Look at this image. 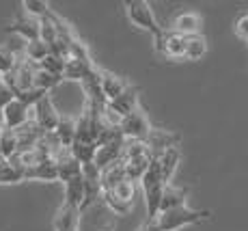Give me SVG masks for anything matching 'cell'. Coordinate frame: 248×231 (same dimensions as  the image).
<instances>
[{
  "label": "cell",
  "instance_id": "cell-18",
  "mask_svg": "<svg viewBox=\"0 0 248 231\" xmlns=\"http://www.w3.org/2000/svg\"><path fill=\"white\" fill-rule=\"evenodd\" d=\"M20 151L16 130H2L0 132V160H13Z\"/></svg>",
  "mask_w": 248,
  "mask_h": 231
},
{
  "label": "cell",
  "instance_id": "cell-25",
  "mask_svg": "<svg viewBox=\"0 0 248 231\" xmlns=\"http://www.w3.org/2000/svg\"><path fill=\"white\" fill-rule=\"evenodd\" d=\"M102 199L106 201V205L110 208L114 214H119V216H123V214H127V212L132 210V203H125V201H121L119 197H114L112 192H102Z\"/></svg>",
  "mask_w": 248,
  "mask_h": 231
},
{
  "label": "cell",
  "instance_id": "cell-27",
  "mask_svg": "<svg viewBox=\"0 0 248 231\" xmlns=\"http://www.w3.org/2000/svg\"><path fill=\"white\" fill-rule=\"evenodd\" d=\"M235 33L242 39H248V13H244V16L235 22Z\"/></svg>",
  "mask_w": 248,
  "mask_h": 231
},
{
  "label": "cell",
  "instance_id": "cell-4",
  "mask_svg": "<svg viewBox=\"0 0 248 231\" xmlns=\"http://www.w3.org/2000/svg\"><path fill=\"white\" fill-rule=\"evenodd\" d=\"M32 117V108L24 104L20 98H11L2 106V123L4 130H20L24 128Z\"/></svg>",
  "mask_w": 248,
  "mask_h": 231
},
{
  "label": "cell",
  "instance_id": "cell-13",
  "mask_svg": "<svg viewBox=\"0 0 248 231\" xmlns=\"http://www.w3.org/2000/svg\"><path fill=\"white\" fill-rule=\"evenodd\" d=\"M80 227V210L63 203L56 210L54 216V231L59 229H78Z\"/></svg>",
  "mask_w": 248,
  "mask_h": 231
},
{
  "label": "cell",
  "instance_id": "cell-10",
  "mask_svg": "<svg viewBox=\"0 0 248 231\" xmlns=\"http://www.w3.org/2000/svg\"><path fill=\"white\" fill-rule=\"evenodd\" d=\"M145 143H147V147H149L151 156H158V153L166 151V149L177 147L179 136L173 134V132H166V130H154L151 128V132H149V136L145 138Z\"/></svg>",
  "mask_w": 248,
  "mask_h": 231
},
{
  "label": "cell",
  "instance_id": "cell-23",
  "mask_svg": "<svg viewBox=\"0 0 248 231\" xmlns=\"http://www.w3.org/2000/svg\"><path fill=\"white\" fill-rule=\"evenodd\" d=\"M22 7H24V11L28 13V17H32V20H44L52 11L50 4L44 2V0H24Z\"/></svg>",
  "mask_w": 248,
  "mask_h": 231
},
{
  "label": "cell",
  "instance_id": "cell-3",
  "mask_svg": "<svg viewBox=\"0 0 248 231\" xmlns=\"http://www.w3.org/2000/svg\"><path fill=\"white\" fill-rule=\"evenodd\" d=\"M119 132H121V136L127 138V141H145V138L149 136L151 123H149V119H147L142 106L121 119V123H119Z\"/></svg>",
  "mask_w": 248,
  "mask_h": 231
},
{
  "label": "cell",
  "instance_id": "cell-2",
  "mask_svg": "<svg viewBox=\"0 0 248 231\" xmlns=\"http://www.w3.org/2000/svg\"><path fill=\"white\" fill-rule=\"evenodd\" d=\"M123 7H125L127 20L134 24L136 28H140V31L149 33V35H154V37L164 31V28L160 26L158 17H155L149 2H145V0H127Z\"/></svg>",
  "mask_w": 248,
  "mask_h": 231
},
{
  "label": "cell",
  "instance_id": "cell-7",
  "mask_svg": "<svg viewBox=\"0 0 248 231\" xmlns=\"http://www.w3.org/2000/svg\"><path fill=\"white\" fill-rule=\"evenodd\" d=\"M173 33L181 37L201 35V16L194 11H181L173 20Z\"/></svg>",
  "mask_w": 248,
  "mask_h": 231
},
{
  "label": "cell",
  "instance_id": "cell-15",
  "mask_svg": "<svg viewBox=\"0 0 248 231\" xmlns=\"http://www.w3.org/2000/svg\"><path fill=\"white\" fill-rule=\"evenodd\" d=\"M186 197H188V188H175V186H164L162 192V203H160V212H169V210H177L186 205Z\"/></svg>",
  "mask_w": 248,
  "mask_h": 231
},
{
  "label": "cell",
  "instance_id": "cell-8",
  "mask_svg": "<svg viewBox=\"0 0 248 231\" xmlns=\"http://www.w3.org/2000/svg\"><path fill=\"white\" fill-rule=\"evenodd\" d=\"M154 158L158 160L162 182H164V186H169V182L173 180L175 171H177V166H179V162H181L179 147H170V149H166V151H162V153H158V156H154Z\"/></svg>",
  "mask_w": 248,
  "mask_h": 231
},
{
  "label": "cell",
  "instance_id": "cell-12",
  "mask_svg": "<svg viewBox=\"0 0 248 231\" xmlns=\"http://www.w3.org/2000/svg\"><path fill=\"white\" fill-rule=\"evenodd\" d=\"M24 180H41V182H59V173H56L54 158L41 160L39 165L24 171Z\"/></svg>",
  "mask_w": 248,
  "mask_h": 231
},
{
  "label": "cell",
  "instance_id": "cell-20",
  "mask_svg": "<svg viewBox=\"0 0 248 231\" xmlns=\"http://www.w3.org/2000/svg\"><path fill=\"white\" fill-rule=\"evenodd\" d=\"M47 54H50V48H47L41 39L26 41V46H24V61H28V63H32L37 67H39V63Z\"/></svg>",
  "mask_w": 248,
  "mask_h": 231
},
{
  "label": "cell",
  "instance_id": "cell-1",
  "mask_svg": "<svg viewBox=\"0 0 248 231\" xmlns=\"http://www.w3.org/2000/svg\"><path fill=\"white\" fill-rule=\"evenodd\" d=\"M209 216H212L209 210H192L188 205H184V208H177V210L160 212L158 218H155V225H158L160 231H177V229L201 223V220H207Z\"/></svg>",
  "mask_w": 248,
  "mask_h": 231
},
{
  "label": "cell",
  "instance_id": "cell-11",
  "mask_svg": "<svg viewBox=\"0 0 248 231\" xmlns=\"http://www.w3.org/2000/svg\"><path fill=\"white\" fill-rule=\"evenodd\" d=\"M112 106L114 110H117L119 115H121V119L125 117V115L134 113L136 108H140V95H138V86H132L127 84L125 89H123V93L119 95L117 99H112V102H108Z\"/></svg>",
  "mask_w": 248,
  "mask_h": 231
},
{
  "label": "cell",
  "instance_id": "cell-14",
  "mask_svg": "<svg viewBox=\"0 0 248 231\" xmlns=\"http://www.w3.org/2000/svg\"><path fill=\"white\" fill-rule=\"evenodd\" d=\"M65 201L63 203L71 205V208H78L82 212V203H84V182H82V173L74 180L65 182Z\"/></svg>",
  "mask_w": 248,
  "mask_h": 231
},
{
  "label": "cell",
  "instance_id": "cell-24",
  "mask_svg": "<svg viewBox=\"0 0 248 231\" xmlns=\"http://www.w3.org/2000/svg\"><path fill=\"white\" fill-rule=\"evenodd\" d=\"M114 197H119L121 201H125V203H132L134 205V192H136V182L132 180H123L121 184H117V188L110 190Z\"/></svg>",
  "mask_w": 248,
  "mask_h": 231
},
{
  "label": "cell",
  "instance_id": "cell-16",
  "mask_svg": "<svg viewBox=\"0 0 248 231\" xmlns=\"http://www.w3.org/2000/svg\"><path fill=\"white\" fill-rule=\"evenodd\" d=\"M9 31L20 35L24 41H35L39 39V20H32V17H22V20L13 22L9 26Z\"/></svg>",
  "mask_w": 248,
  "mask_h": 231
},
{
  "label": "cell",
  "instance_id": "cell-30",
  "mask_svg": "<svg viewBox=\"0 0 248 231\" xmlns=\"http://www.w3.org/2000/svg\"><path fill=\"white\" fill-rule=\"evenodd\" d=\"M59 231H80V229H59Z\"/></svg>",
  "mask_w": 248,
  "mask_h": 231
},
{
  "label": "cell",
  "instance_id": "cell-21",
  "mask_svg": "<svg viewBox=\"0 0 248 231\" xmlns=\"http://www.w3.org/2000/svg\"><path fill=\"white\" fill-rule=\"evenodd\" d=\"M205 52H207V39L203 35L186 37V52H184L186 61H199L201 56H205Z\"/></svg>",
  "mask_w": 248,
  "mask_h": 231
},
{
  "label": "cell",
  "instance_id": "cell-19",
  "mask_svg": "<svg viewBox=\"0 0 248 231\" xmlns=\"http://www.w3.org/2000/svg\"><path fill=\"white\" fill-rule=\"evenodd\" d=\"M61 82H63V76L52 74V71H46V69H41V67H37L35 69L32 89H39V91H44V93H50V91L54 89L56 84H61Z\"/></svg>",
  "mask_w": 248,
  "mask_h": 231
},
{
  "label": "cell",
  "instance_id": "cell-22",
  "mask_svg": "<svg viewBox=\"0 0 248 231\" xmlns=\"http://www.w3.org/2000/svg\"><path fill=\"white\" fill-rule=\"evenodd\" d=\"M24 182V171L13 162L0 160V184H17Z\"/></svg>",
  "mask_w": 248,
  "mask_h": 231
},
{
  "label": "cell",
  "instance_id": "cell-9",
  "mask_svg": "<svg viewBox=\"0 0 248 231\" xmlns=\"http://www.w3.org/2000/svg\"><path fill=\"white\" fill-rule=\"evenodd\" d=\"M99 89H102V95L106 102H112V99H117L119 95L123 93V89H125L130 82H125V80L121 78V76H114L110 71L106 69H99Z\"/></svg>",
  "mask_w": 248,
  "mask_h": 231
},
{
  "label": "cell",
  "instance_id": "cell-28",
  "mask_svg": "<svg viewBox=\"0 0 248 231\" xmlns=\"http://www.w3.org/2000/svg\"><path fill=\"white\" fill-rule=\"evenodd\" d=\"M140 231H160V229H158V225H155V220H147Z\"/></svg>",
  "mask_w": 248,
  "mask_h": 231
},
{
  "label": "cell",
  "instance_id": "cell-6",
  "mask_svg": "<svg viewBox=\"0 0 248 231\" xmlns=\"http://www.w3.org/2000/svg\"><path fill=\"white\" fill-rule=\"evenodd\" d=\"M154 48L162 56H170V59H184L186 52V37L177 35L173 31H162L160 35L154 37Z\"/></svg>",
  "mask_w": 248,
  "mask_h": 231
},
{
  "label": "cell",
  "instance_id": "cell-29",
  "mask_svg": "<svg viewBox=\"0 0 248 231\" xmlns=\"http://www.w3.org/2000/svg\"><path fill=\"white\" fill-rule=\"evenodd\" d=\"M4 130V123H2V108H0V132Z\"/></svg>",
  "mask_w": 248,
  "mask_h": 231
},
{
  "label": "cell",
  "instance_id": "cell-26",
  "mask_svg": "<svg viewBox=\"0 0 248 231\" xmlns=\"http://www.w3.org/2000/svg\"><path fill=\"white\" fill-rule=\"evenodd\" d=\"M17 59L16 54H13L11 50H7V48L0 46V76H7L13 71V67H16Z\"/></svg>",
  "mask_w": 248,
  "mask_h": 231
},
{
  "label": "cell",
  "instance_id": "cell-17",
  "mask_svg": "<svg viewBox=\"0 0 248 231\" xmlns=\"http://www.w3.org/2000/svg\"><path fill=\"white\" fill-rule=\"evenodd\" d=\"M52 134H54V138L61 143V147L69 149L71 143H74V138H76V121H71L69 117H61Z\"/></svg>",
  "mask_w": 248,
  "mask_h": 231
},
{
  "label": "cell",
  "instance_id": "cell-5",
  "mask_svg": "<svg viewBox=\"0 0 248 231\" xmlns=\"http://www.w3.org/2000/svg\"><path fill=\"white\" fill-rule=\"evenodd\" d=\"M59 119H61V115L56 113V108H54V104H52L50 95H44L39 102L32 106V117H31V121L35 123V126L39 128L41 132H46V134L54 132L56 123H59Z\"/></svg>",
  "mask_w": 248,
  "mask_h": 231
}]
</instances>
